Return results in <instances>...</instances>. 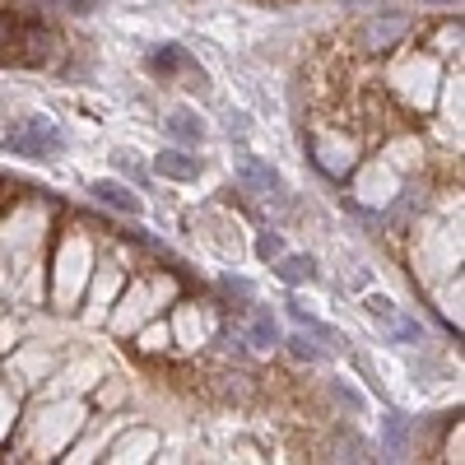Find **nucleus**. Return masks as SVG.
<instances>
[{
    "label": "nucleus",
    "instance_id": "nucleus-1",
    "mask_svg": "<svg viewBox=\"0 0 465 465\" xmlns=\"http://www.w3.org/2000/svg\"><path fill=\"white\" fill-rule=\"evenodd\" d=\"M5 145H10V149H19V154L47 158V154H66L70 140H66V131H60V126H52V121L37 116V121H28V126L19 131V135H5Z\"/></svg>",
    "mask_w": 465,
    "mask_h": 465
},
{
    "label": "nucleus",
    "instance_id": "nucleus-2",
    "mask_svg": "<svg viewBox=\"0 0 465 465\" xmlns=\"http://www.w3.org/2000/svg\"><path fill=\"white\" fill-rule=\"evenodd\" d=\"M154 172H158V177H172V181H196V177H200V158L181 154V149H158Z\"/></svg>",
    "mask_w": 465,
    "mask_h": 465
},
{
    "label": "nucleus",
    "instance_id": "nucleus-3",
    "mask_svg": "<svg viewBox=\"0 0 465 465\" xmlns=\"http://www.w3.org/2000/svg\"><path fill=\"white\" fill-rule=\"evenodd\" d=\"M93 200H103L108 210H121V214H140V196L131 187H121V181H93L89 187Z\"/></svg>",
    "mask_w": 465,
    "mask_h": 465
},
{
    "label": "nucleus",
    "instance_id": "nucleus-4",
    "mask_svg": "<svg viewBox=\"0 0 465 465\" xmlns=\"http://www.w3.org/2000/svg\"><path fill=\"white\" fill-rule=\"evenodd\" d=\"M237 172H242V181H247L252 191H275L279 187V172L270 168V164H261V158H237Z\"/></svg>",
    "mask_w": 465,
    "mask_h": 465
},
{
    "label": "nucleus",
    "instance_id": "nucleus-5",
    "mask_svg": "<svg viewBox=\"0 0 465 465\" xmlns=\"http://www.w3.org/2000/svg\"><path fill=\"white\" fill-rule=\"evenodd\" d=\"M275 261H279L275 275L285 279V285H308V279H312V261L308 256H285V252H279Z\"/></svg>",
    "mask_w": 465,
    "mask_h": 465
},
{
    "label": "nucleus",
    "instance_id": "nucleus-6",
    "mask_svg": "<svg viewBox=\"0 0 465 465\" xmlns=\"http://www.w3.org/2000/svg\"><path fill=\"white\" fill-rule=\"evenodd\" d=\"M168 131H172L177 140H191V145H196V140H200V135H205V131H200V121H196L191 112H172V121H168Z\"/></svg>",
    "mask_w": 465,
    "mask_h": 465
},
{
    "label": "nucleus",
    "instance_id": "nucleus-7",
    "mask_svg": "<svg viewBox=\"0 0 465 465\" xmlns=\"http://www.w3.org/2000/svg\"><path fill=\"white\" fill-rule=\"evenodd\" d=\"M149 66H154V70H164V75H172V70L181 66V52H177V47H158V52L149 56Z\"/></svg>",
    "mask_w": 465,
    "mask_h": 465
},
{
    "label": "nucleus",
    "instance_id": "nucleus-8",
    "mask_svg": "<svg viewBox=\"0 0 465 465\" xmlns=\"http://www.w3.org/2000/svg\"><path fill=\"white\" fill-rule=\"evenodd\" d=\"M368 312H373L377 321H387V326H391V321H396V302H391V298H381V293H373V298H368Z\"/></svg>",
    "mask_w": 465,
    "mask_h": 465
},
{
    "label": "nucleus",
    "instance_id": "nucleus-9",
    "mask_svg": "<svg viewBox=\"0 0 465 465\" xmlns=\"http://www.w3.org/2000/svg\"><path fill=\"white\" fill-rule=\"evenodd\" d=\"M279 252H285V242H279L275 233H261V237H256V256H261V261H275Z\"/></svg>",
    "mask_w": 465,
    "mask_h": 465
},
{
    "label": "nucleus",
    "instance_id": "nucleus-10",
    "mask_svg": "<svg viewBox=\"0 0 465 465\" xmlns=\"http://www.w3.org/2000/svg\"><path fill=\"white\" fill-rule=\"evenodd\" d=\"M252 340H256V345H275V340H279V335H275V321L261 317L256 326H252Z\"/></svg>",
    "mask_w": 465,
    "mask_h": 465
},
{
    "label": "nucleus",
    "instance_id": "nucleus-11",
    "mask_svg": "<svg viewBox=\"0 0 465 465\" xmlns=\"http://www.w3.org/2000/svg\"><path fill=\"white\" fill-rule=\"evenodd\" d=\"M289 345H293V354H298V358H321V349H312V345H308V340H302V335H293Z\"/></svg>",
    "mask_w": 465,
    "mask_h": 465
},
{
    "label": "nucleus",
    "instance_id": "nucleus-12",
    "mask_svg": "<svg viewBox=\"0 0 465 465\" xmlns=\"http://www.w3.org/2000/svg\"><path fill=\"white\" fill-rule=\"evenodd\" d=\"M66 5H75V10H84V14H89V10L98 5V0H66Z\"/></svg>",
    "mask_w": 465,
    "mask_h": 465
}]
</instances>
